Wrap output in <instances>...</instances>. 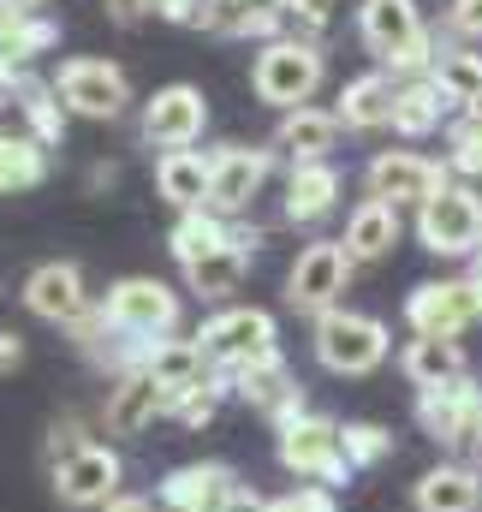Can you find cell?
<instances>
[{
  "instance_id": "obj_4",
  "label": "cell",
  "mask_w": 482,
  "mask_h": 512,
  "mask_svg": "<svg viewBox=\"0 0 482 512\" xmlns=\"http://www.w3.org/2000/svg\"><path fill=\"white\" fill-rule=\"evenodd\" d=\"M322 78H328L322 48H316V42H298V36L262 42V54H256V66H250V90H256L268 108H280V114L310 108V96L322 90Z\"/></svg>"
},
{
  "instance_id": "obj_38",
  "label": "cell",
  "mask_w": 482,
  "mask_h": 512,
  "mask_svg": "<svg viewBox=\"0 0 482 512\" xmlns=\"http://www.w3.org/2000/svg\"><path fill=\"white\" fill-rule=\"evenodd\" d=\"M340 441H346L352 471H375V465L393 453V435H387L381 423H340Z\"/></svg>"
},
{
  "instance_id": "obj_30",
  "label": "cell",
  "mask_w": 482,
  "mask_h": 512,
  "mask_svg": "<svg viewBox=\"0 0 482 512\" xmlns=\"http://www.w3.org/2000/svg\"><path fill=\"white\" fill-rule=\"evenodd\" d=\"M399 233H405L399 209L381 203V197H363L352 209V221H346V251H352V262H381V256H393Z\"/></svg>"
},
{
  "instance_id": "obj_22",
  "label": "cell",
  "mask_w": 482,
  "mask_h": 512,
  "mask_svg": "<svg viewBox=\"0 0 482 512\" xmlns=\"http://www.w3.org/2000/svg\"><path fill=\"white\" fill-rule=\"evenodd\" d=\"M233 393H239L244 405H256L274 429H286L292 417H304V393L292 382V370H286V358H274V364H256V370H244L233 376Z\"/></svg>"
},
{
  "instance_id": "obj_32",
  "label": "cell",
  "mask_w": 482,
  "mask_h": 512,
  "mask_svg": "<svg viewBox=\"0 0 482 512\" xmlns=\"http://www.w3.org/2000/svg\"><path fill=\"white\" fill-rule=\"evenodd\" d=\"M453 120V102L435 90V78H405L399 84V102H393V131L399 137H429Z\"/></svg>"
},
{
  "instance_id": "obj_43",
  "label": "cell",
  "mask_w": 482,
  "mask_h": 512,
  "mask_svg": "<svg viewBox=\"0 0 482 512\" xmlns=\"http://www.w3.org/2000/svg\"><path fill=\"white\" fill-rule=\"evenodd\" d=\"M102 6H108V18H114V24H137V18H149L161 0H102Z\"/></svg>"
},
{
  "instance_id": "obj_2",
  "label": "cell",
  "mask_w": 482,
  "mask_h": 512,
  "mask_svg": "<svg viewBox=\"0 0 482 512\" xmlns=\"http://www.w3.org/2000/svg\"><path fill=\"white\" fill-rule=\"evenodd\" d=\"M197 346H203L209 364L233 382L244 370L280 358V328H274V316L256 310V304H227V310H215V316L197 328Z\"/></svg>"
},
{
  "instance_id": "obj_7",
  "label": "cell",
  "mask_w": 482,
  "mask_h": 512,
  "mask_svg": "<svg viewBox=\"0 0 482 512\" xmlns=\"http://www.w3.org/2000/svg\"><path fill=\"white\" fill-rule=\"evenodd\" d=\"M352 274H358V262L346 251V239H316V245H304L298 262L286 268V304L304 310V316H328V310L346 304Z\"/></svg>"
},
{
  "instance_id": "obj_25",
  "label": "cell",
  "mask_w": 482,
  "mask_h": 512,
  "mask_svg": "<svg viewBox=\"0 0 482 512\" xmlns=\"http://www.w3.org/2000/svg\"><path fill=\"white\" fill-rule=\"evenodd\" d=\"M411 507L417 512H482V471L465 465V459L423 471L417 489H411Z\"/></svg>"
},
{
  "instance_id": "obj_18",
  "label": "cell",
  "mask_w": 482,
  "mask_h": 512,
  "mask_svg": "<svg viewBox=\"0 0 482 512\" xmlns=\"http://www.w3.org/2000/svg\"><path fill=\"white\" fill-rule=\"evenodd\" d=\"M233 489H239L233 465L197 459V465L167 471V483H161V512H221V501H227Z\"/></svg>"
},
{
  "instance_id": "obj_1",
  "label": "cell",
  "mask_w": 482,
  "mask_h": 512,
  "mask_svg": "<svg viewBox=\"0 0 482 512\" xmlns=\"http://www.w3.org/2000/svg\"><path fill=\"white\" fill-rule=\"evenodd\" d=\"M358 36L363 48L381 60V72L405 78H429L441 60V36H429L417 0H363L358 6Z\"/></svg>"
},
{
  "instance_id": "obj_29",
  "label": "cell",
  "mask_w": 482,
  "mask_h": 512,
  "mask_svg": "<svg viewBox=\"0 0 482 512\" xmlns=\"http://www.w3.org/2000/svg\"><path fill=\"white\" fill-rule=\"evenodd\" d=\"M239 239V221H227V215H215V209H185L179 221H173V233H167V251L179 268H191V262H203V256L227 251Z\"/></svg>"
},
{
  "instance_id": "obj_5",
  "label": "cell",
  "mask_w": 482,
  "mask_h": 512,
  "mask_svg": "<svg viewBox=\"0 0 482 512\" xmlns=\"http://www.w3.org/2000/svg\"><path fill=\"white\" fill-rule=\"evenodd\" d=\"M102 316L120 328L125 340L149 346V340H173V334H179V322H185V298H179L167 280H155V274H125V280L108 286Z\"/></svg>"
},
{
  "instance_id": "obj_20",
  "label": "cell",
  "mask_w": 482,
  "mask_h": 512,
  "mask_svg": "<svg viewBox=\"0 0 482 512\" xmlns=\"http://www.w3.org/2000/svg\"><path fill=\"white\" fill-rule=\"evenodd\" d=\"M256 245H262V227H244L239 221V239H233L227 251L191 262V268H185V286H191L197 298H209V304H227L244 286V268H250V251H256Z\"/></svg>"
},
{
  "instance_id": "obj_9",
  "label": "cell",
  "mask_w": 482,
  "mask_h": 512,
  "mask_svg": "<svg viewBox=\"0 0 482 512\" xmlns=\"http://www.w3.org/2000/svg\"><path fill=\"white\" fill-rule=\"evenodd\" d=\"M48 483H54V495H60V507H78V512H102L114 495H125V459L108 447V441H84V447H72L66 459H54L48 465Z\"/></svg>"
},
{
  "instance_id": "obj_23",
  "label": "cell",
  "mask_w": 482,
  "mask_h": 512,
  "mask_svg": "<svg viewBox=\"0 0 482 512\" xmlns=\"http://www.w3.org/2000/svg\"><path fill=\"white\" fill-rule=\"evenodd\" d=\"M340 167L334 161H298L292 173H286V221L292 227H316L322 215H334V203H340Z\"/></svg>"
},
{
  "instance_id": "obj_13",
  "label": "cell",
  "mask_w": 482,
  "mask_h": 512,
  "mask_svg": "<svg viewBox=\"0 0 482 512\" xmlns=\"http://www.w3.org/2000/svg\"><path fill=\"white\" fill-rule=\"evenodd\" d=\"M24 310L54 328H78L84 316H96V292L78 262H36L24 274Z\"/></svg>"
},
{
  "instance_id": "obj_27",
  "label": "cell",
  "mask_w": 482,
  "mask_h": 512,
  "mask_svg": "<svg viewBox=\"0 0 482 512\" xmlns=\"http://www.w3.org/2000/svg\"><path fill=\"white\" fill-rule=\"evenodd\" d=\"M334 143H340V114H328V108H292L274 126V149L292 155V167L298 161H328Z\"/></svg>"
},
{
  "instance_id": "obj_35",
  "label": "cell",
  "mask_w": 482,
  "mask_h": 512,
  "mask_svg": "<svg viewBox=\"0 0 482 512\" xmlns=\"http://www.w3.org/2000/svg\"><path fill=\"white\" fill-rule=\"evenodd\" d=\"M18 114L30 120V137H36L42 149H54V143L66 137V102H60V96H54V84H42V78H24Z\"/></svg>"
},
{
  "instance_id": "obj_15",
  "label": "cell",
  "mask_w": 482,
  "mask_h": 512,
  "mask_svg": "<svg viewBox=\"0 0 482 512\" xmlns=\"http://www.w3.org/2000/svg\"><path fill=\"white\" fill-rule=\"evenodd\" d=\"M215 161V185H209V209L227 215V221H244V209L262 197L268 173H274V149H256V143H227L209 155Z\"/></svg>"
},
{
  "instance_id": "obj_40",
  "label": "cell",
  "mask_w": 482,
  "mask_h": 512,
  "mask_svg": "<svg viewBox=\"0 0 482 512\" xmlns=\"http://www.w3.org/2000/svg\"><path fill=\"white\" fill-rule=\"evenodd\" d=\"M268 512H334V489H322V483H298L292 495H274Z\"/></svg>"
},
{
  "instance_id": "obj_42",
  "label": "cell",
  "mask_w": 482,
  "mask_h": 512,
  "mask_svg": "<svg viewBox=\"0 0 482 512\" xmlns=\"http://www.w3.org/2000/svg\"><path fill=\"white\" fill-rule=\"evenodd\" d=\"M24 66L12 60V54H0V108H18V96H24Z\"/></svg>"
},
{
  "instance_id": "obj_31",
  "label": "cell",
  "mask_w": 482,
  "mask_h": 512,
  "mask_svg": "<svg viewBox=\"0 0 482 512\" xmlns=\"http://www.w3.org/2000/svg\"><path fill=\"white\" fill-rule=\"evenodd\" d=\"M54 42H60V24H54V18H42V12L24 6V0H0V54H12V60L24 66V60L48 54Z\"/></svg>"
},
{
  "instance_id": "obj_28",
  "label": "cell",
  "mask_w": 482,
  "mask_h": 512,
  "mask_svg": "<svg viewBox=\"0 0 482 512\" xmlns=\"http://www.w3.org/2000/svg\"><path fill=\"white\" fill-rule=\"evenodd\" d=\"M393 102H399V78L393 72H363L340 90V126L346 131H381L393 126Z\"/></svg>"
},
{
  "instance_id": "obj_34",
  "label": "cell",
  "mask_w": 482,
  "mask_h": 512,
  "mask_svg": "<svg viewBox=\"0 0 482 512\" xmlns=\"http://www.w3.org/2000/svg\"><path fill=\"white\" fill-rule=\"evenodd\" d=\"M48 179V149L36 137H12L0 131V191H30Z\"/></svg>"
},
{
  "instance_id": "obj_44",
  "label": "cell",
  "mask_w": 482,
  "mask_h": 512,
  "mask_svg": "<svg viewBox=\"0 0 482 512\" xmlns=\"http://www.w3.org/2000/svg\"><path fill=\"white\" fill-rule=\"evenodd\" d=\"M197 12H203V0H161L155 6V18H167V24H197Z\"/></svg>"
},
{
  "instance_id": "obj_17",
  "label": "cell",
  "mask_w": 482,
  "mask_h": 512,
  "mask_svg": "<svg viewBox=\"0 0 482 512\" xmlns=\"http://www.w3.org/2000/svg\"><path fill=\"white\" fill-rule=\"evenodd\" d=\"M137 370L161 387L167 399H173V393H191V387H203V382H215V376H221V370L209 364V352L197 346V334H191V340H179V334H173V340H149Z\"/></svg>"
},
{
  "instance_id": "obj_47",
  "label": "cell",
  "mask_w": 482,
  "mask_h": 512,
  "mask_svg": "<svg viewBox=\"0 0 482 512\" xmlns=\"http://www.w3.org/2000/svg\"><path fill=\"white\" fill-rule=\"evenodd\" d=\"M102 512H155V501H149V495H131V489H125V495H114V501H108Z\"/></svg>"
},
{
  "instance_id": "obj_3",
  "label": "cell",
  "mask_w": 482,
  "mask_h": 512,
  "mask_svg": "<svg viewBox=\"0 0 482 512\" xmlns=\"http://www.w3.org/2000/svg\"><path fill=\"white\" fill-rule=\"evenodd\" d=\"M310 346H316V364H322L328 376H369V370L387 364L393 334H387L381 316H363V310H346V304H340V310L316 316Z\"/></svg>"
},
{
  "instance_id": "obj_46",
  "label": "cell",
  "mask_w": 482,
  "mask_h": 512,
  "mask_svg": "<svg viewBox=\"0 0 482 512\" xmlns=\"http://www.w3.org/2000/svg\"><path fill=\"white\" fill-rule=\"evenodd\" d=\"M24 364V340L18 334H0V376H12Z\"/></svg>"
},
{
  "instance_id": "obj_14",
  "label": "cell",
  "mask_w": 482,
  "mask_h": 512,
  "mask_svg": "<svg viewBox=\"0 0 482 512\" xmlns=\"http://www.w3.org/2000/svg\"><path fill=\"white\" fill-rule=\"evenodd\" d=\"M417 423L441 447H482V387L465 376V382L417 393Z\"/></svg>"
},
{
  "instance_id": "obj_48",
  "label": "cell",
  "mask_w": 482,
  "mask_h": 512,
  "mask_svg": "<svg viewBox=\"0 0 482 512\" xmlns=\"http://www.w3.org/2000/svg\"><path fill=\"white\" fill-rule=\"evenodd\" d=\"M24 6H42V0H24Z\"/></svg>"
},
{
  "instance_id": "obj_6",
  "label": "cell",
  "mask_w": 482,
  "mask_h": 512,
  "mask_svg": "<svg viewBox=\"0 0 482 512\" xmlns=\"http://www.w3.org/2000/svg\"><path fill=\"white\" fill-rule=\"evenodd\" d=\"M274 453H280V471H292L298 483H322V489H340L352 477V459H346V441H340V423L322 417V411H304L292 417L286 429H274Z\"/></svg>"
},
{
  "instance_id": "obj_37",
  "label": "cell",
  "mask_w": 482,
  "mask_h": 512,
  "mask_svg": "<svg viewBox=\"0 0 482 512\" xmlns=\"http://www.w3.org/2000/svg\"><path fill=\"white\" fill-rule=\"evenodd\" d=\"M233 393V382L227 376H215V382L191 387V393H173L167 399V417L173 423H185V429H203V423H215V411H221V399Z\"/></svg>"
},
{
  "instance_id": "obj_41",
  "label": "cell",
  "mask_w": 482,
  "mask_h": 512,
  "mask_svg": "<svg viewBox=\"0 0 482 512\" xmlns=\"http://www.w3.org/2000/svg\"><path fill=\"white\" fill-rule=\"evenodd\" d=\"M447 30L459 42H482V0H453L447 6Z\"/></svg>"
},
{
  "instance_id": "obj_36",
  "label": "cell",
  "mask_w": 482,
  "mask_h": 512,
  "mask_svg": "<svg viewBox=\"0 0 482 512\" xmlns=\"http://www.w3.org/2000/svg\"><path fill=\"white\" fill-rule=\"evenodd\" d=\"M447 173H459V179H482V108L447 120Z\"/></svg>"
},
{
  "instance_id": "obj_26",
  "label": "cell",
  "mask_w": 482,
  "mask_h": 512,
  "mask_svg": "<svg viewBox=\"0 0 482 512\" xmlns=\"http://www.w3.org/2000/svg\"><path fill=\"white\" fill-rule=\"evenodd\" d=\"M209 185H215V161L197 149H167L155 155V191L185 215V209H209Z\"/></svg>"
},
{
  "instance_id": "obj_11",
  "label": "cell",
  "mask_w": 482,
  "mask_h": 512,
  "mask_svg": "<svg viewBox=\"0 0 482 512\" xmlns=\"http://www.w3.org/2000/svg\"><path fill=\"white\" fill-rule=\"evenodd\" d=\"M405 322H411V334L459 340L465 328H477L482 322V292L471 286V274L423 280V286H411V298H405Z\"/></svg>"
},
{
  "instance_id": "obj_16",
  "label": "cell",
  "mask_w": 482,
  "mask_h": 512,
  "mask_svg": "<svg viewBox=\"0 0 482 512\" xmlns=\"http://www.w3.org/2000/svg\"><path fill=\"white\" fill-rule=\"evenodd\" d=\"M209 126V102H203V90L197 84H167V90H155L149 102H143V143L149 149H191L197 137Z\"/></svg>"
},
{
  "instance_id": "obj_24",
  "label": "cell",
  "mask_w": 482,
  "mask_h": 512,
  "mask_svg": "<svg viewBox=\"0 0 482 512\" xmlns=\"http://www.w3.org/2000/svg\"><path fill=\"white\" fill-rule=\"evenodd\" d=\"M399 370H405V382L417 387V393H429V387L465 382V376H471V352H465V340H435V334H417V340L399 352Z\"/></svg>"
},
{
  "instance_id": "obj_21",
  "label": "cell",
  "mask_w": 482,
  "mask_h": 512,
  "mask_svg": "<svg viewBox=\"0 0 482 512\" xmlns=\"http://www.w3.org/2000/svg\"><path fill=\"white\" fill-rule=\"evenodd\" d=\"M197 30L209 36H286V0H203Z\"/></svg>"
},
{
  "instance_id": "obj_33",
  "label": "cell",
  "mask_w": 482,
  "mask_h": 512,
  "mask_svg": "<svg viewBox=\"0 0 482 512\" xmlns=\"http://www.w3.org/2000/svg\"><path fill=\"white\" fill-rule=\"evenodd\" d=\"M435 90L459 108V114H471V108H482V54H471V48H441V60H435Z\"/></svg>"
},
{
  "instance_id": "obj_45",
  "label": "cell",
  "mask_w": 482,
  "mask_h": 512,
  "mask_svg": "<svg viewBox=\"0 0 482 512\" xmlns=\"http://www.w3.org/2000/svg\"><path fill=\"white\" fill-rule=\"evenodd\" d=\"M221 512H268V495H256V489H233V495H227V501H221Z\"/></svg>"
},
{
  "instance_id": "obj_12",
  "label": "cell",
  "mask_w": 482,
  "mask_h": 512,
  "mask_svg": "<svg viewBox=\"0 0 482 512\" xmlns=\"http://www.w3.org/2000/svg\"><path fill=\"white\" fill-rule=\"evenodd\" d=\"M363 185H369V197H381V203H393V209H405V203L423 209L435 191L453 185V173H447V161H429V155H417V149H381V155L363 167Z\"/></svg>"
},
{
  "instance_id": "obj_19",
  "label": "cell",
  "mask_w": 482,
  "mask_h": 512,
  "mask_svg": "<svg viewBox=\"0 0 482 512\" xmlns=\"http://www.w3.org/2000/svg\"><path fill=\"white\" fill-rule=\"evenodd\" d=\"M155 417H167V393L149 382L143 370L108 382V399H102V429L108 435H143Z\"/></svg>"
},
{
  "instance_id": "obj_10",
  "label": "cell",
  "mask_w": 482,
  "mask_h": 512,
  "mask_svg": "<svg viewBox=\"0 0 482 512\" xmlns=\"http://www.w3.org/2000/svg\"><path fill=\"white\" fill-rule=\"evenodd\" d=\"M48 84H54V96L66 102V114H78V120H120L125 108H131V78H125L114 60L78 54V60H66Z\"/></svg>"
},
{
  "instance_id": "obj_8",
  "label": "cell",
  "mask_w": 482,
  "mask_h": 512,
  "mask_svg": "<svg viewBox=\"0 0 482 512\" xmlns=\"http://www.w3.org/2000/svg\"><path fill=\"white\" fill-rule=\"evenodd\" d=\"M417 245L429 256H471L482 251V197L477 185H447L417 209Z\"/></svg>"
},
{
  "instance_id": "obj_39",
  "label": "cell",
  "mask_w": 482,
  "mask_h": 512,
  "mask_svg": "<svg viewBox=\"0 0 482 512\" xmlns=\"http://www.w3.org/2000/svg\"><path fill=\"white\" fill-rule=\"evenodd\" d=\"M328 6H334V0H286V36H298V42H316V48H322Z\"/></svg>"
}]
</instances>
